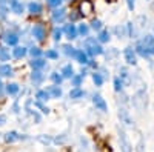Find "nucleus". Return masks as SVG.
<instances>
[{
  "label": "nucleus",
  "mask_w": 154,
  "mask_h": 152,
  "mask_svg": "<svg viewBox=\"0 0 154 152\" xmlns=\"http://www.w3.org/2000/svg\"><path fill=\"white\" fill-rule=\"evenodd\" d=\"M146 103H148V100H146V94L143 89H140L136 92V95L133 97V106L139 111H143L146 108Z\"/></svg>",
  "instance_id": "1"
},
{
  "label": "nucleus",
  "mask_w": 154,
  "mask_h": 152,
  "mask_svg": "<svg viewBox=\"0 0 154 152\" xmlns=\"http://www.w3.org/2000/svg\"><path fill=\"white\" fill-rule=\"evenodd\" d=\"M31 34H32V37L35 40H38V42H43L45 39H46V29H45V26L43 25H34L32 26V29H31Z\"/></svg>",
  "instance_id": "2"
},
{
  "label": "nucleus",
  "mask_w": 154,
  "mask_h": 152,
  "mask_svg": "<svg viewBox=\"0 0 154 152\" xmlns=\"http://www.w3.org/2000/svg\"><path fill=\"white\" fill-rule=\"evenodd\" d=\"M119 142H120V151L122 152H133V145L128 140L126 134L120 129H119Z\"/></svg>",
  "instance_id": "3"
},
{
  "label": "nucleus",
  "mask_w": 154,
  "mask_h": 152,
  "mask_svg": "<svg viewBox=\"0 0 154 152\" xmlns=\"http://www.w3.org/2000/svg\"><path fill=\"white\" fill-rule=\"evenodd\" d=\"M123 55H125V60L128 65H137V54H136V51L131 48V46H126L123 49Z\"/></svg>",
  "instance_id": "4"
},
{
  "label": "nucleus",
  "mask_w": 154,
  "mask_h": 152,
  "mask_svg": "<svg viewBox=\"0 0 154 152\" xmlns=\"http://www.w3.org/2000/svg\"><path fill=\"white\" fill-rule=\"evenodd\" d=\"M62 29H63V34L66 35V39H68V40H74V39H77V35H79L75 25H72V23L65 25V26H63Z\"/></svg>",
  "instance_id": "5"
},
{
  "label": "nucleus",
  "mask_w": 154,
  "mask_h": 152,
  "mask_svg": "<svg viewBox=\"0 0 154 152\" xmlns=\"http://www.w3.org/2000/svg\"><path fill=\"white\" fill-rule=\"evenodd\" d=\"M8 8L14 12V14H17V16H22L23 11H25V6H23V3L20 2V0H9V2H8Z\"/></svg>",
  "instance_id": "6"
},
{
  "label": "nucleus",
  "mask_w": 154,
  "mask_h": 152,
  "mask_svg": "<svg viewBox=\"0 0 154 152\" xmlns=\"http://www.w3.org/2000/svg\"><path fill=\"white\" fill-rule=\"evenodd\" d=\"M2 39H3V42H5L8 46H17V43H19V35H17L16 32H12V31L5 32Z\"/></svg>",
  "instance_id": "7"
},
{
  "label": "nucleus",
  "mask_w": 154,
  "mask_h": 152,
  "mask_svg": "<svg viewBox=\"0 0 154 152\" xmlns=\"http://www.w3.org/2000/svg\"><path fill=\"white\" fill-rule=\"evenodd\" d=\"M93 103H94L96 109H99V111H102V112H106V111H108V105H106L105 98L102 97V95H99V94H96V95L93 97Z\"/></svg>",
  "instance_id": "8"
},
{
  "label": "nucleus",
  "mask_w": 154,
  "mask_h": 152,
  "mask_svg": "<svg viewBox=\"0 0 154 152\" xmlns=\"http://www.w3.org/2000/svg\"><path fill=\"white\" fill-rule=\"evenodd\" d=\"M19 140H26V137L16 132V131H9L5 134V142L6 143H14V142H19Z\"/></svg>",
  "instance_id": "9"
},
{
  "label": "nucleus",
  "mask_w": 154,
  "mask_h": 152,
  "mask_svg": "<svg viewBox=\"0 0 154 152\" xmlns=\"http://www.w3.org/2000/svg\"><path fill=\"white\" fill-rule=\"evenodd\" d=\"M134 51H136V54H137V55L143 57V58H149V57H151L148 46H145L142 42H137V43H136V48H134Z\"/></svg>",
  "instance_id": "10"
},
{
  "label": "nucleus",
  "mask_w": 154,
  "mask_h": 152,
  "mask_svg": "<svg viewBox=\"0 0 154 152\" xmlns=\"http://www.w3.org/2000/svg\"><path fill=\"white\" fill-rule=\"evenodd\" d=\"M53 22L54 23H62L63 20H65V17H66V9H63V8H56L54 11H53Z\"/></svg>",
  "instance_id": "11"
},
{
  "label": "nucleus",
  "mask_w": 154,
  "mask_h": 152,
  "mask_svg": "<svg viewBox=\"0 0 154 152\" xmlns=\"http://www.w3.org/2000/svg\"><path fill=\"white\" fill-rule=\"evenodd\" d=\"M43 80H45V75L42 74V71H40V69H34V71L31 72V82H32V85H34V86L40 85Z\"/></svg>",
  "instance_id": "12"
},
{
  "label": "nucleus",
  "mask_w": 154,
  "mask_h": 152,
  "mask_svg": "<svg viewBox=\"0 0 154 152\" xmlns=\"http://www.w3.org/2000/svg\"><path fill=\"white\" fill-rule=\"evenodd\" d=\"M46 91H48V94H49V97L51 98H60L62 97V88L59 86V85H53V86H48L46 88Z\"/></svg>",
  "instance_id": "13"
},
{
  "label": "nucleus",
  "mask_w": 154,
  "mask_h": 152,
  "mask_svg": "<svg viewBox=\"0 0 154 152\" xmlns=\"http://www.w3.org/2000/svg\"><path fill=\"white\" fill-rule=\"evenodd\" d=\"M119 118L120 121H123L126 126H133V118L130 117V114H128V111L125 108H120L119 109Z\"/></svg>",
  "instance_id": "14"
},
{
  "label": "nucleus",
  "mask_w": 154,
  "mask_h": 152,
  "mask_svg": "<svg viewBox=\"0 0 154 152\" xmlns=\"http://www.w3.org/2000/svg\"><path fill=\"white\" fill-rule=\"evenodd\" d=\"M93 3L89 2V0H83V2L80 3V14H83V16H89L93 12Z\"/></svg>",
  "instance_id": "15"
},
{
  "label": "nucleus",
  "mask_w": 154,
  "mask_h": 152,
  "mask_svg": "<svg viewBox=\"0 0 154 152\" xmlns=\"http://www.w3.org/2000/svg\"><path fill=\"white\" fill-rule=\"evenodd\" d=\"M74 58L80 63V65H88V61H89V58H88V54L85 52V51H82V49H77L75 51V55H74Z\"/></svg>",
  "instance_id": "16"
},
{
  "label": "nucleus",
  "mask_w": 154,
  "mask_h": 152,
  "mask_svg": "<svg viewBox=\"0 0 154 152\" xmlns=\"http://www.w3.org/2000/svg\"><path fill=\"white\" fill-rule=\"evenodd\" d=\"M11 75H14V69L11 65H8V63L0 65V77H11Z\"/></svg>",
  "instance_id": "17"
},
{
  "label": "nucleus",
  "mask_w": 154,
  "mask_h": 152,
  "mask_svg": "<svg viewBox=\"0 0 154 152\" xmlns=\"http://www.w3.org/2000/svg\"><path fill=\"white\" fill-rule=\"evenodd\" d=\"M28 11L31 12L32 16H38V14H42V11H43V6L38 3V2H31L28 5Z\"/></svg>",
  "instance_id": "18"
},
{
  "label": "nucleus",
  "mask_w": 154,
  "mask_h": 152,
  "mask_svg": "<svg viewBox=\"0 0 154 152\" xmlns=\"http://www.w3.org/2000/svg\"><path fill=\"white\" fill-rule=\"evenodd\" d=\"M29 66H31L32 69H43V68L46 66V60H43V58H40V57L32 58V60L29 61Z\"/></svg>",
  "instance_id": "19"
},
{
  "label": "nucleus",
  "mask_w": 154,
  "mask_h": 152,
  "mask_svg": "<svg viewBox=\"0 0 154 152\" xmlns=\"http://www.w3.org/2000/svg\"><path fill=\"white\" fill-rule=\"evenodd\" d=\"M97 40H99V43H108L111 40V32L108 29H100L99 35H97Z\"/></svg>",
  "instance_id": "20"
},
{
  "label": "nucleus",
  "mask_w": 154,
  "mask_h": 152,
  "mask_svg": "<svg viewBox=\"0 0 154 152\" xmlns=\"http://www.w3.org/2000/svg\"><path fill=\"white\" fill-rule=\"evenodd\" d=\"M26 54H28V49L25 46H14V49H12V55L16 58H23Z\"/></svg>",
  "instance_id": "21"
},
{
  "label": "nucleus",
  "mask_w": 154,
  "mask_h": 152,
  "mask_svg": "<svg viewBox=\"0 0 154 152\" xmlns=\"http://www.w3.org/2000/svg\"><path fill=\"white\" fill-rule=\"evenodd\" d=\"M85 91L82 89V88H72V89L69 91V98H72V100H79V98H82V97H85Z\"/></svg>",
  "instance_id": "22"
},
{
  "label": "nucleus",
  "mask_w": 154,
  "mask_h": 152,
  "mask_svg": "<svg viewBox=\"0 0 154 152\" xmlns=\"http://www.w3.org/2000/svg\"><path fill=\"white\" fill-rule=\"evenodd\" d=\"M60 74H62V77H63V79H71L72 75H74V68H72L71 65H65V66L62 68Z\"/></svg>",
  "instance_id": "23"
},
{
  "label": "nucleus",
  "mask_w": 154,
  "mask_h": 152,
  "mask_svg": "<svg viewBox=\"0 0 154 152\" xmlns=\"http://www.w3.org/2000/svg\"><path fill=\"white\" fill-rule=\"evenodd\" d=\"M125 28H126V35H130L131 39H136V37H137V29H136V26H134V23H133V22L126 23Z\"/></svg>",
  "instance_id": "24"
},
{
  "label": "nucleus",
  "mask_w": 154,
  "mask_h": 152,
  "mask_svg": "<svg viewBox=\"0 0 154 152\" xmlns=\"http://www.w3.org/2000/svg\"><path fill=\"white\" fill-rule=\"evenodd\" d=\"M20 91V86L17 83H8L6 85V94L8 95H16Z\"/></svg>",
  "instance_id": "25"
},
{
  "label": "nucleus",
  "mask_w": 154,
  "mask_h": 152,
  "mask_svg": "<svg viewBox=\"0 0 154 152\" xmlns=\"http://www.w3.org/2000/svg\"><path fill=\"white\" fill-rule=\"evenodd\" d=\"M119 77L122 79L123 85H130V82H131V75H130V72H128L126 68H120V75H119Z\"/></svg>",
  "instance_id": "26"
},
{
  "label": "nucleus",
  "mask_w": 154,
  "mask_h": 152,
  "mask_svg": "<svg viewBox=\"0 0 154 152\" xmlns=\"http://www.w3.org/2000/svg\"><path fill=\"white\" fill-rule=\"evenodd\" d=\"M35 98H37L38 101H48L51 97H49V94H48L46 89H38V91L35 92Z\"/></svg>",
  "instance_id": "27"
},
{
  "label": "nucleus",
  "mask_w": 154,
  "mask_h": 152,
  "mask_svg": "<svg viewBox=\"0 0 154 152\" xmlns=\"http://www.w3.org/2000/svg\"><path fill=\"white\" fill-rule=\"evenodd\" d=\"M69 80H71V85H72L74 88H80V85H82V82H83V77H82L80 74H74Z\"/></svg>",
  "instance_id": "28"
},
{
  "label": "nucleus",
  "mask_w": 154,
  "mask_h": 152,
  "mask_svg": "<svg viewBox=\"0 0 154 152\" xmlns=\"http://www.w3.org/2000/svg\"><path fill=\"white\" fill-rule=\"evenodd\" d=\"M75 48L72 46V45H63V52H65V55H68V57H72L74 58V55H75Z\"/></svg>",
  "instance_id": "29"
},
{
  "label": "nucleus",
  "mask_w": 154,
  "mask_h": 152,
  "mask_svg": "<svg viewBox=\"0 0 154 152\" xmlns=\"http://www.w3.org/2000/svg\"><path fill=\"white\" fill-rule=\"evenodd\" d=\"M93 82H94L96 86H102V85H103V82H105V77L100 72H94L93 74Z\"/></svg>",
  "instance_id": "30"
},
{
  "label": "nucleus",
  "mask_w": 154,
  "mask_h": 152,
  "mask_svg": "<svg viewBox=\"0 0 154 152\" xmlns=\"http://www.w3.org/2000/svg\"><path fill=\"white\" fill-rule=\"evenodd\" d=\"M77 32H79V35L88 37V34H89V26H88V25H85V23H82V25H79V28H77Z\"/></svg>",
  "instance_id": "31"
},
{
  "label": "nucleus",
  "mask_w": 154,
  "mask_h": 152,
  "mask_svg": "<svg viewBox=\"0 0 154 152\" xmlns=\"http://www.w3.org/2000/svg\"><path fill=\"white\" fill-rule=\"evenodd\" d=\"M123 82H122V79L120 77H116L114 79V91L116 92H122V89H123Z\"/></svg>",
  "instance_id": "32"
},
{
  "label": "nucleus",
  "mask_w": 154,
  "mask_h": 152,
  "mask_svg": "<svg viewBox=\"0 0 154 152\" xmlns=\"http://www.w3.org/2000/svg\"><path fill=\"white\" fill-rule=\"evenodd\" d=\"M11 58V54L6 48H0V61H8Z\"/></svg>",
  "instance_id": "33"
},
{
  "label": "nucleus",
  "mask_w": 154,
  "mask_h": 152,
  "mask_svg": "<svg viewBox=\"0 0 154 152\" xmlns=\"http://www.w3.org/2000/svg\"><path fill=\"white\" fill-rule=\"evenodd\" d=\"M140 42H142L145 46H148V48H149V46H152V45H154V35H149V34H148V35H143Z\"/></svg>",
  "instance_id": "34"
},
{
  "label": "nucleus",
  "mask_w": 154,
  "mask_h": 152,
  "mask_svg": "<svg viewBox=\"0 0 154 152\" xmlns=\"http://www.w3.org/2000/svg\"><path fill=\"white\" fill-rule=\"evenodd\" d=\"M28 52L31 54V57L32 58H37V57H40L43 52H42V49L40 48H37V46H32L31 49H28Z\"/></svg>",
  "instance_id": "35"
},
{
  "label": "nucleus",
  "mask_w": 154,
  "mask_h": 152,
  "mask_svg": "<svg viewBox=\"0 0 154 152\" xmlns=\"http://www.w3.org/2000/svg\"><path fill=\"white\" fill-rule=\"evenodd\" d=\"M103 54L106 55V58L109 60V58H114V57H117L119 55V51L116 49V48H109L108 51H103Z\"/></svg>",
  "instance_id": "36"
},
{
  "label": "nucleus",
  "mask_w": 154,
  "mask_h": 152,
  "mask_svg": "<svg viewBox=\"0 0 154 152\" xmlns=\"http://www.w3.org/2000/svg\"><path fill=\"white\" fill-rule=\"evenodd\" d=\"M45 57L49 58V60H57L59 58V52L56 49H48L46 52H45Z\"/></svg>",
  "instance_id": "37"
},
{
  "label": "nucleus",
  "mask_w": 154,
  "mask_h": 152,
  "mask_svg": "<svg viewBox=\"0 0 154 152\" xmlns=\"http://www.w3.org/2000/svg\"><path fill=\"white\" fill-rule=\"evenodd\" d=\"M51 77V80H53V83L54 85H60L62 82H63V77H62V74H59V72H53L49 75Z\"/></svg>",
  "instance_id": "38"
},
{
  "label": "nucleus",
  "mask_w": 154,
  "mask_h": 152,
  "mask_svg": "<svg viewBox=\"0 0 154 152\" xmlns=\"http://www.w3.org/2000/svg\"><path fill=\"white\" fill-rule=\"evenodd\" d=\"M62 35H63V29H62V28H54V31H53V39H54L56 42H59V40L62 39Z\"/></svg>",
  "instance_id": "39"
},
{
  "label": "nucleus",
  "mask_w": 154,
  "mask_h": 152,
  "mask_svg": "<svg viewBox=\"0 0 154 152\" xmlns=\"http://www.w3.org/2000/svg\"><path fill=\"white\" fill-rule=\"evenodd\" d=\"M114 32L117 34V37L120 39V37H125L126 35V28L125 26H116L114 28Z\"/></svg>",
  "instance_id": "40"
},
{
  "label": "nucleus",
  "mask_w": 154,
  "mask_h": 152,
  "mask_svg": "<svg viewBox=\"0 0 154 152\" xmlns=\"http://www.w3.org/2000/svg\"><path fill=\"white\" fill-rule=\"evenodd\" d=\"M34 106H37L38 109H40V111L43 112V114H48V112H49V109L43 105V101H38V100H35V101H34Z\"/></svg>",
  "instance_id": "41"
},
{
  "label": "nucleus",
  "mask_w": 154,
  "mask_h": 152,
  "mask_svg": "<svg viewBox=\"0 0 154 152\" xmlns=\"http://www.w3.org/2000/svg\"><path fill=\"white\" fill-rule=\"evenodd\" d=\"M91 28L94 29V31H100L102 29V20H99V19H96V20H93L91 22Z\"/></svg>",
  "instance_id": "42"
},
{
  "label": "nucleus",
  "mask_w": 154,
  "mask_h": 152,
  "mask_svg": "<svg viewBox=\"0 0 154 152\" xmlns=\"http://www.w3.org/2000/svg\"><path fill=\"white\" fill-rule=\"evenodd\" d=\"M6 16H8V6L6 5H0V20L6 19Z\"/></svg>",
  "instance_id": "43"
},
{
  "label": "nucleus",
  "mask_w": 154,
  "mask_h": 152,
  "mask_svg": "<svg viewBox=\"0 0 154 152\" xmlns=\"http://www.w3.org/2000/svg\"><path fill=\"white\" fill-rule=\"evenodd\" d=\"M46 3H48V6L56 9V8H59L62 5V0H46Z\"/></svg>",
  "instance_id": "44"
},
{
  "label": "nucleus",
  "mask_w": 154,
  "mask_h": 152,
  "mask_svg": "<svg viewBox=\"0 0 154 152\" xmlns=\"http://www.w3.org/2000/svg\"><path fill=\"white\" fill-rule=\"evenodd\" d=\"M80 16H82V14H79L77 11H74L72 14H69V20H71V22H74V20H79V19H80Z\"/></svg>",
  "instance_id": "45"
},
{
  "label": "nucleus",
  "mask_w": 154,
  "mask_h": 152,
  "mask_svg": "<svg viewBox=\"0 0 154 152\" xmlns=\"http://www.w3.org/2000/svg\"><path fill=\"white\" fill-rule=\"evenodd\" d=\"M126 5H128V9H130V11H134V8H136V2H134V0H126Z\"/></svg>",
  "instance_id": "46"
},
{
  "label": "nucleus",
  "mask_w": 154,
  "mask_h": 152,
  "mask_svg": "<svg viewBox=\"0 0 154 152\" xmlns=\"http://www.w3.org/2000/svg\"><path fill=\"white\" fill-rule=\"evenodd\" d=\"M38 140H40L43 145H49L51 142H53V140H51V138L49 137H38Z\"/></svg>",
  "instance_id": "47"
},
{
  "label": "nucleus",
  "mask_w": 154,
  "mask_h": 152,
  "mask_svg": "<svg viewBox=\"0 0 154 152\" xmlns=\"http://www.w3.org/2000/svg\"><path fill=\"white\" fill-rule=\"evenodd\" d=\"M143 149H145V145H143V142H142V140H140V142H139V145H137V152H145Z\"/></svg>",
  "instance_id": "48"
},
{
  "label": "nucleus",
  "mask_w": 154,
  "mask_h": 152,
  "mask_svg": "<svg viewBox=\"0 0 154 152\" xmlns=\"http://www.w3.org/2000/svg\"><path fill=\"white\" fill-rule=\"evenodd\" d=\"M6 123V115H3V114H0V126H3Z\"/></svg>",
  "instance_id": "49"
},
{
  "label": "nucleus",
  "mask_w": 154,
  "mask_h": 152,
  "mask_svg": "<svg viewBox=\"0 0 154 152\" xmlns=\"http://www.w3.org/2000/svg\"><path fill=\"white\" fill-rule=\"evenodd\" d=\"M86 68H82V71H80V75H82V77H85V75H86Z\"/></svg>",
  "instance_id": "50"
},
{
  "label": "nucleus",
  "mask_w": 154,
  "mask_h": 152,
  "mask_svg": "<svg viewBox=\"0 0 154 152\" xmlns=\"http://www.w3.org/2000/svg\"><path fill=\"white\" fill-rule=\"evenodd\" d=\"M8 2H9V0H0V5H6L8 6Z\"/></svg>",
  "instance_id": "51"
},
{
  "label": "nucleus",
  "mask_w": 154,
  "mask_h": 152,
  "mask_svg": "<svg viewBox=\"0 0 154 152\" xmlns=\"http://www.w3.org/2000/svg\"><path fill=\"white\" fill-rule=\"evenodd\" d=\"M2 88H3V83H2V79H0V91H2Z\"/></svg>",
  "instance_id": "52"
},
{
  "label": "nucleus",
  "mask_w": 154,
  "mask_h": 152,
  "mask_svg": "<svg viewBox=\"0 0 154 152\" xmlns=\"http://www.w3.org/2000/svg\"><path fill=\"white\" fill-rule=\"evenodd\" d=\"M106 2H116V0H106Z\"/></svg>",
  "instance_id": "53"
},
{
  "label": "nucleus",
  "mask_w": 154,
  "mask_h": 152,
  "mask_svg": "<svg viewBox=\"0 0 154 152\" xmlns=\"http://www.w3.org/2000/svg\"><path fill=\"white\" fill-rule=\"evenodd\" d=\"M152 32H154V28H152ZM152 35H154V34H152Z\"/></svg>",
  "instance_id": "54"
}]
</instances>
